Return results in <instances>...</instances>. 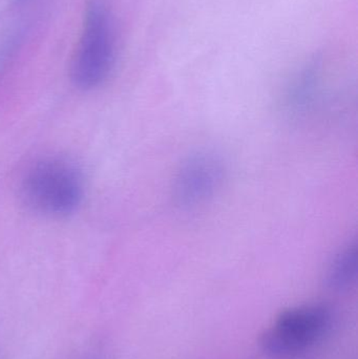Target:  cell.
Returning a JSON list of instances; mask_svg holds the SVG:
<instances>
[{"instance_id":"obj_4","label":"cell","mask_w":358,"mask_h":359,"mask_svg":"<svg viewBox=\"0 0 358 359\" xmlns=\"http://www.w3.org/2000/svg\"><path fill=\"white\" fill-rule=\"evenodd\" d=\"M224 178L222 162L212 154L191 157L181 168L176 182V196L182 206L195 207L216 194Z\"/></svg>"},{"instance_id":"obj_6","label":"cell","mask_w":358,"mask_h":359,"mask_svg":"<svg viewBox=\"0 0 358 359\" xmlns=\"http://www.w3.org/2000/svg\"><path fill=\"white\" fill-rule=\"evenodd\" d=\"M82 359H100L98 358V355L97 354H94V355H88L85 356V358H83Z\"/></svg>"},{"instance_id":"obj_1","label":"cell","mask_w":358,"mask_h":359,"mask_svg":"<svg viewBox=\"0 0 358 359\" xmlns=\"http://www.w3.org/2000/svg\"><path fill=\"white\" fill-rule=\"evenodd\" d=\"M83 179L75 165L62 158H44L27 170L21 196L29 209L46 217L75 212L83 198Z\"/></svg>"},{"instance_id":"obj_5","label":"cell","mask_w":358,"mask_h":359,"mask_svg":"<svg viewBox=\"0 0 358 359\" xmlns=\"http://www.w3.org/2000/svg\"><path fill=\"white\" fill-rule=\"evenodd\" d=\"M357 274V253L355 248H349L338 255L330 265L327 284L334 290H344L353 284Z\"/></svg>"},{"instance_id":"obj_2","label":"cell","mask_w":358,"mask_h":359,"mask_svg":"<svg viewBox=\"0 0 358 359\" xmlns=\"http://www.w3.org/2000/svg\"><path fill=\"white\" fill-rule=\"evenodd\" d=\"M115 31L111 14L101 0L86 10L83 29L71 65V79L81 90H92L109 77L115 61Z\"/></svg>"},{"instance_id":"obj_3","label":"cell","mask_w":358,"mask_h":359,"mask_svg":"<svg viewBox=\"0 0 358 359\" xmlns=\"http://www.w3.org/2000/svg\"><path fill=\"white\" fill-rule=\"evenodd\" d=\"M332 324V312L323 305L291 308L277 316L261 339L263 350L269 355H294L315 345L327 334Z\"/></svg>"}]
</instances>
